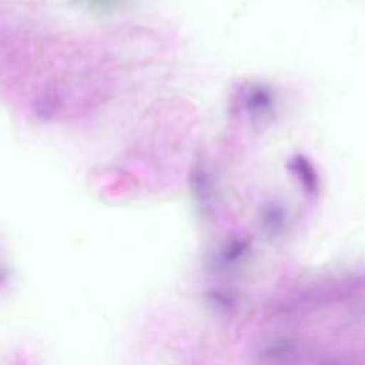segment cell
<instances>
[{
	"instance_id": "2",
	"label": "cell",
	"mask_w": 365,
	"mask_h": 365,
	"mask_svg": "<svg viewBox=\"0 0 365 365\" xmlns=\"http://www.w3.org/2000/svg\"><path fill=\"white\" fill-rule=\"evenodd\" d=\"M80 1L91 10L106 11V10H111V9L117 7L123 0H80Z\"/></svg>"
},
{
	"instance_id": "1",
	"label": "cell",
	"mask_w": 365,
	"mask_h": 365,
	"mask_svg": "<svg viewBox=\"0 0 365 365\" xmlns=\"http://www.w3.org/2000/svg\"><path fill=\"white\" fill-rule=\"evenodd\" d=\"M298 354L297 345L291 341H279L277 344H272L267 346L264 351L259 352V361L262 364H285L292 361Z\"/></svg>"
}]
</instances>
